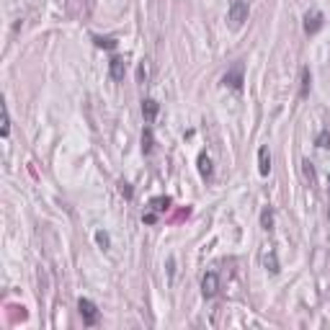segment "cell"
<instances>
[{"mask_svg": "<svg viewBox=\"0 0 330 330\" xmlns=\"http://www.w3.org/2000/svg\"><path fill=\"white\" fill-rule=\"evenodd\" d=\"M108 72H111L114 80H124V75H127L124 60H121V57H111V62H108Z\"/></svg>", "mask_w": 330, "mask_h": 330, "instance_id": "obj_6", "label": "cell"}, {"mask_svg": "<svg viewBox=\"0 0 330 330\" xmlns=\"http://www.w3.org/2000/svg\"><path fill=\"white\" fill-rule=\"evenodd\" d=\"M315 145H317L320 150H330V132H327V129H322V132L317 134V140H315Z\"/></svg>", "mask_w": 330, "mask_h": 330, "instance_id": "obj_16", "label": "cell"}, {"mask_svg": "<svg viewBox=\"0 0 330 330\" xmlns=\"http://www.w3.org/2000/svg\"><path fill=\"white\" fill-rule=\"evenodd\" d=\"M145 222H150V225L155 222V212H150V214H145Z\"/></svg>", "mask_w": 330, "mask_h": 330, "instance_id": "obj_21", "label": "cell"}, {"mask_svg": "<svg viewBox=\"0 0 330 330\" xmlns=\"http://www.w3.org/2000/svg\"><path fill=\"white\" fill-rule=\"evenodd\" d=\"M327 188H330V178H327Z\"/></svg>", "mask_w": 330, "mask_h": 330, "instance_id": "obj_22", "label": "cell"}, {"mask_svg": "<svg viewBox=\"0 0 330 330\" xmlns=\"http://www.w3.org/2000/svg\"><path fill=\"white\" fill-rule=\"evenodd\" d=\"M217 292H219V273L217 271H207L201 276V294L207 299H212V297H217Z\"/></svg>", "mask_w": 330, "mask_h": 330, "instance_id": "obj_3", "label": "cell"}, {"mask_svg": "<svg viewBox=\"0 0 330 330\" xmlns=\"http://www.w3.org/2000/svg\"><path fill=\"white\" fill-rule=\"evenodd\" d=\"M119 191H121V194H124L127 199H132V186H129V183H124V181H121V183H119Z\"/></svg>", "mask_w": 330, "mask_h": 330, "instance_id": "obj_20", "label": "cell"}, {"mask_svg": "<svg viewBox=\"0 0 330 330\" xmlns=\"http://www.w3.org/2000/svg\"><path fill=\"white\" fill-rule=\"evenodd\" d=\"M261 225H263L266 232L273 230V209H271V207H266V209L261 212Z\"/></svg>", "mask_w": 330, "mask_h": 330, "instance_id": "obj_13", "label": "cell"}, {"mask_svg": "<svg viewBox=\"0 0 330 330\" xmlns=\"http://www.w3.org/2000/svg\"><path fill=\"white\" fill-rule=\"evenodd\" d=\"M222 86H227V88H232V91H240V88H242V65H240V62H237L232 70L225 72Z\"/></svg>", "mask_w": 330, "mask_h": 330, "instance_id": "obj_4", "label": "cell"}, {"mask_svg": "<svg viewBox=\"0 0 330 330\" xmlns=\"http://www.w3.org/2000/svg\"><path fill=\"white\" fill-rule=\"evenodd\" d=\"M157 111H160V103H157L155 98H145V101H142V116H145L147 121H152V119L157 116Z\"/></svg>", "mask_w": 330, "mask_h": 330, "instance_id": "obj_8", "label": "cell"}, {"mask_svg": "<svg viewBox=\"0 0 330 330\" xmlns=\"http://www.w3.org/2000/svg\"><path fill=\"white\" fill-rule=\"evenodd\" d=\"M322 29V13L320 11H307L305 13V31L307 34H317Z\"/></svg>", "mask_w": 330, "mask_h": 330, "instance_id": "obj_5", "label": "cell"}, {"mask_svg": "<svg viewBox=\"0 0 330 330\" xmlns=\"http://www.w3.org/2000/svg\"><path fill=\"white\" fill-rule=\"evenodd\" d=\"M77 310H80V317H82V322H86V325H96V322H98V307L93 305L91 299L80 297V302H77Z\"/></svg>", "mask_w": 330, "mask_h": 330, "instance_id": "obj_2", "label": "cell"}, {"mask_svg": "<svg viewBox=\"0 0 330 330\" xmlns=\"http://www.w3.org/2000/svg\"><path fill=\"white\" fill-rule=\"evenodd\" d=\"M93 42L101 49H116V39L114 36H93Z\"/></svg>", "mask_w": 330, "mask_h": 330, "instance_id": "obj_15", "label": "cell"}, {"mask_svg": "<svg viewBox=\"0 0 330 330\" xmlns=\"http://www.w3.org/2000/svg\"><path fill=\"white\" fill-rule=\"evenodd\" d=\"M302 165H305V176H307L310 181H315V168H312V162H310V160H305Z\"/></svg>", "mask_w": 330, "mask_h": 330, "instance_id": "obj_19", "label": "cell"}, {"mask_svg": "<svg viewBox=\"0 0 330 330\" xmlns=\"http://www.w3.org/2000/svg\"><path fill=\"white\" fill-rule=\"evenodd\" d=\"M96 242H98L101 247H108V245H111V237H108V232L98 230V232H96Z\"/></svg>", "mask_w": 330, "mask_h": 330, "instance_id": "obj_18", "label": "cell"}, {"mask_svg": "<svg viewBox=\"0 0 330 330\" xmlns=\"http://www.w3.org/2000/svg\"><path fill=\"white\" fill-rule=\"evenodd\" d=\"M310 86H312V75H310V67H302V86H299V98H307V96H310Z\"/></svg>", "mask_w": 330, "mask_h": 330, "instance_id": "obj_10", "label": "cell"}, {"mask_svg": "<svg viewBox=\"0 0 330 330\" xmlns=\"http://www.w3.org/2000/svg\"><path fill=\"white\" fill-rule=\"evenodd\" d=\"M142 152H145V155L152 152V129H145V132H142Z\"/></svg>", "mask_w": 330, "mask_h": 330, "instance_id": "obj_17", "label": "cell"}, {"mask_svg": "<svg viewBox=\"0 0 330 330\" xmlns=\"http://www.w3.org/2000/svg\"><path fill=\"white\" fill-rule=\"evenodd\" d=\"M263 266H266L271 273H279V271H281L279 258H276V251H273V247H268V251L263 253Z\"/></svg>", "mask_w": 330, "mask_h": 330, "instance_id": "obj_9", "label": "cell"}, {"mask_svg": "<svg viewBox=\"0 0 330 330\" xmlns=\"http://www.w3.org/2000/svg\"><path fill=\"white\" fill-rule=\"evenodd\" d=\"M258 173H261V176H268V173H271V152H268V147H261V150H258Z\"/></svg>", "mask_w": 330, "mask_h": 330, "instance_id": "obj_7", "label": "cell"}, {"mask_svg": "<svg viewBox=\"0 0 330 330\" xmlns=\"http://www.w3.org/2000/svg\"><path fill=\"white\" fill-rule=\"evenodd\" d=\"M247 16H251V6L245 3V0H232V6L227 11V21L232 29H240V26L247 21Z\"/></svg>", "mask_w": 330, "mask_h": 330, "instance_id": "obj_1", "label": "cell"}, {"mask_svg": "<svg viewBox=\"0 0 330 330\" xmlns=\"http://www.w3.org/2000/svg\"><path fill=\"white\" fill-rule=\"evenodd\" d=\"M0 134H3V140H8L11 134V114H8V106L3 103V121H0Z\"/></svg>", "mask_w": 330, "mask_h": 330, "instance_id": "obj_14", "label": "cell"}, {"mask_svg": "<svg viewBox=\"0 0 330 330\" xmlns=\"http://www.w3.org/2000/svg\"><path fill=\"white\" fill-rule=\"evenodd\" d=\"M150 207H152L155 214H157V212H168V209H171V199H168V196H155V199L150 201Z\"/></svg>", "mask_w": 330, "mask_h": 330, "instance_id": "obj_12", "label": "cell"}, {"mask_svg": "<svg viewBox=\"0 0 330 330\" xmlns=\"http://www.w3.org/2000/svg\"><path fill=\"white\" fill-rule=\"evenodd\" d=\"M199 173H201V178H212V173H214L212 160H209V155H207V152H201V155H199Z\"/></svg>", "mask_w": 330, "mask_h": 330, "instance_id": "obj_11", "label": "cell"}]
</instances>
